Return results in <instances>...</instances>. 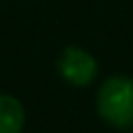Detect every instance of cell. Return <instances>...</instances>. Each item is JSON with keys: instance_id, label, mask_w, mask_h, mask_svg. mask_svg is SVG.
Listing matches in <instances>:
<instances>
[{"instance_id": "obj_2", "label": "cell", "mask_w": 133, "mask_h": 133, "mask_svg": "<svg viewBox=\"0 0 133 133\" xmlns=\"http://www.w3.org/2000/svg\"><path fill=\"white\" fill-rule=\"evenodd\" d=\"M58 72L72 87H89L98 75V63L89 51L79 47H65L58 56Z\"/></svg>"}, {"instance_id": "obj_1", "label": "cell", "mask_w": 133, "mask_h": 133, "mask_svg": "<svg viewBox=\"0 0 133 133\" xmlns=\"http://www.w3.org/2000/svg\"><path fill=\"white\" fill-rule=\"evenodd\" d=\"M98 117L115 129H133V77L112 75L96 94Z\"/></svg>"}, {"instance_id": "obj_3", "label": "cell", "mask_w": 133, "mask_h": 133, "mask_svg": "<svg viewBox=\"0 0 133 133\" xmlns=\"http://www.w3.org/2000/svg\"><path fill=\"white\" fill-rule=\"evenodd\" d=\"M26 122L23 105L7 94H0V133H21Z\"/></svg>"}]
</instances>
